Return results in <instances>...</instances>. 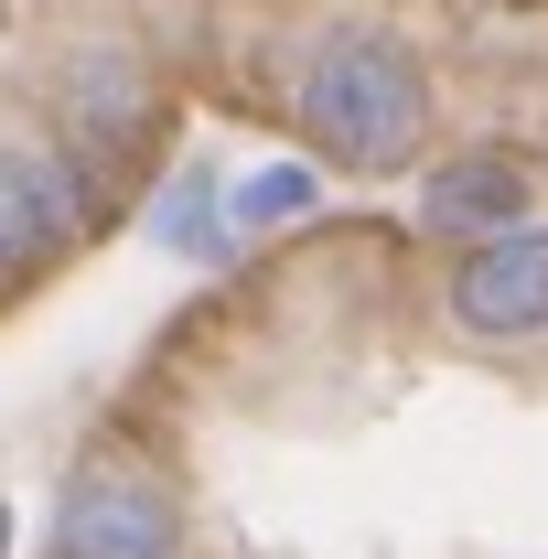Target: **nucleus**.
<instances>
[{"label":"nucleus","instance_id":"obj_6","mask_svg":"<svg viewBox=\"0 0 548 559\" xmlns=\"http://www.w3.org/2000/svg\"><path fill=\"white\" fill-rule=\"evenodd\" d=\"M151 237H162V248H183V259H226V248H237V215H226V183H215V162H194V173L162 194Z\"/></svg>","mask_w":548,"mask_h":559},{"label":"nucleus","instance_id":"obj_1","mask_svg":"<svg viewBox=\"0 0 548 559\" xmlns=\"http://www.w3.org/2000/svg\"><path fill=\"white\" fill-rule=\"evenodd\" d=\"M290 119L301 140L344 162V173H409L419 140H430V75L398 33H323V44H301V66H290Z\"/></svg>","mask_w":548,"mask_h":559},{"label":"nucleus","instance_id":"obj_5","mask_svg":"<svg viewBox=\"0 0 548 559\" xmlns=\"http://www.w3.org/2000/svg\"><path fill=\"white\" fill-rule=\"evenodd\" d=\"M538 183L505 162V151H463V162H441L430 183H419V226L430 237H452V248H474V237H505V226H538Z\"/></svg>","mask_w":548,"mask_h":559},{"label":"nucleus","instance_id":"obj_7","mask_svg":"<svg viewBox=\"0 0 548 559\" xmlns=\"http://www.w3.org/2000/svg\"><path fill=\"white\" fill-rule=\"evenodd\" d=\"M312 205H323V173H312V162H270V173H248V183L226 194V215H237L248 237H259V226H290V215H312Z\"/></svg>","mask_w":548,"mask_h":559},{"label":"nucleus","instance_id":"obj_2","mask_svg":"<svg viewBox=\"0 0 548 559\" xmlns=\"http://www.w3.org/2000/svg\"><path fill=\"white\" fill-rule=\"evenodd\" d=\"M55 559H183V506L140 463H86L55 495Z\"/></svg>","mask_w":548,"mask_h":559},{"label":"nucleus","instance_id":"obj_8","mask_svg":"<svg viewBox=\"0 0 548 559\" xmlns=\"http://www.w3.org/2000/svg\"><path fill=\"white\" fill-rule=\"evenodd\" d=\"M0 559H11V516H0Z\"/></svg>","mask_w":548,"mask_h":559},{"label":"nucleus","instance_id":"obj_4","mask_svg":"<svg viewBox=\"0 0 548 559\" xmlns=\"http://www.w3.org/2000/svg\"><path fill=\"white\" fill-rule=\"evenodd\" d=\"M75 226H86L75 162L55 151V140H33V130H0V280L44 270Z\"/></svg>","mask_w":548,"mask_h":559},{"label":"nucleus","instance_id":"obj_3","mask_svg":"<svg viewBox=\"0 0 548 559\" xmlns=\"http://www.w3.org/2000/svg\"><path fill=\"white\" fill-rule=\"evenodd\" d=\"M441 312L452 334L474 345H538L548 334V226H505V237H474L452 280H441Z\"/></svg>","mask_w":548,"mask_h":559}]
</instances>
